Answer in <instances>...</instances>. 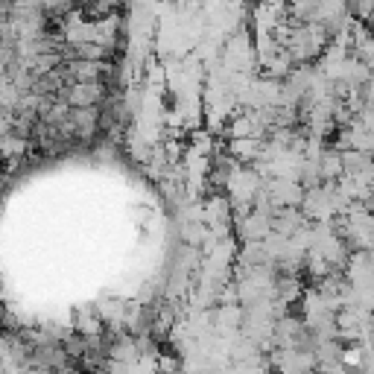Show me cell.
<instances>
[{"mask_svg": "<svg viewBox=\"0 0 374 374\" xmlns=\"http://www.w3.org/2000/svg\"><path fill=\"white\" fill-rule=\"evenodd\" d=\"M100 100H103L100 82H71L62 91V103H68L71 108H97Z\"/></svg>", "mask_w": 374, "mask_h": 374, "instance_id": "obj_1", "label": "cell"}]
</instances>
